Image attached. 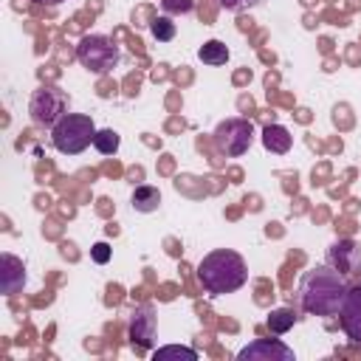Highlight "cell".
<instances>
[{
	"mask_svg": "<svg viewBox=\"0 0 361 361\" xmlns=\"http://www.w3.org/2000/svg\"><path fill=\"white\" fill-rule=\"evenodd\" d=\"M347 288L350 285L344 282V274L330 265H316L299 279V305L302 310L316 316H336L341 310Z\"/></svg>",
	"mask_w": 361,
	"mask_h": 361,
	"instance_id": "obj_1",
	"label": "cell"
},
{
	"mask_svg": "<svg viewBox=\"0 0 361 361\" xmlns=\"http://www.w3.org/2000/svg\"><path fill=\"white\" fill-rule=\"evenodd\" d=\"M197 279L200 285L212 293V296H223V293H234L248 282V268L245 259L231 251V248H217L209 251L200 265H197Z\"/></svg>",
	"mask_w": 361,
	"mask_h": 361,
	"instance_id": "obj_2",
	"label": "cell"
},
{
	"mask_svg": "<svg viewBox=\"0 0 361 361\" xmlns=\"http://www.w3.org/2000/svg\"><path fill=\"white\" fill-rule=\"evenodd\" d=\"M96 138V124L85 113H65L51 127V141L62 155H79Z\"/></svg>",
	"mask_w": 361,
	"mask_h": 361,
	"instance_id": "obj_3",
	"label": "cell"
},
{
	"mask_svg": "<svg viewBox=\"0 0 361 361\" xmlns=\"http://www.w3.org/2000/svg\"><path fill=\"white\" fill-rule=\"evenodd\" d=\"M76 59L93 73H107L118 62V48L104 34H85L76 45Z\"/></svg>",
	"mask_w": 361,
	"mask_h": 361,
	"instance_id": "obj_4",
	"label": "cell"
},
{
	"mask_svg": "<svg viewBox=\"0 0 361 361\" xmlns=\"http://www.w3.org/2000/svg\"><path fill=\"white\" fill-rule=\"evenodd\" d=\"M254 141V124L248 118H226L214 127V147L228 155V158H237L243 155Z\"/></svg>",
	"mask_w": 361,
	"mask_h": 361,
	"instance_id": "obj_5",
	"label": "cell"
},
{
	"mask_svg": "<svg viewBox=\"0 0 361 361\" xmlns=\"http://www.w3.org/2000/svg\"><path fill=\"white\" fill-rule=\"evenodd\" d=\"M28 113H31V121L34 124L54 127L65 116V96H62V90H56V87H39V90H34L31 104H28Z\"/></svg>",
	"mask_w": 361,
	"mask_h": 361,
	"instance_id": "obj_6",
	"label": "cell"
},
{
	"mask_svg": "<svg viewBox=\"0 0 361 361\" xmlns=\"http://www.w3.org/2000/svg\"><path fill=\"white\" fill-rule=\"evenodd\" d=\"M327 265L336 268V271L344 274V276L361 274V243H355V240H350V237L336 240V243L327 248Z\"/></svg>",
	"mask_w": 361,
	"mask_h": 361,
	"instance_id": "obj_7",
	"label": "cell"
},
{
	"mask_svg": "<svg viewBox=\"0 0 361 361\" xmlns=\"http://www.w3.org/2000/svg\"><path fill=\"white\" fill-rule=\"evenodd\" d=\"M237 361H296V355L279 338H257L237 353Z\"/></svg>",
	"mask_w": 361,
	"mask_h": 361,
	"instance_id": "obj_8",
	"label": "cell"
},
{
	"mask_svg": "<svg viewBox=\"0 0 361 361\" xmlns=\"http://www.w3.org/2000/svg\"><path fill=\"white\" fill-rule=\"evenodd\" d=\"M338 316H341V327H344L347 338L361 344V285L347 288Z\"/></svg>",
	"mask_w": 361,
	"mask_h": 361,
	"instance_id": "obj_9",
	"label": "cell"
},
{
	"mask_svg": "<svg viewBox=\"0 0 361 361\" xmlns=\"http://www.w3.org/2000/svg\"><path fill=\"white\" fill-rule=\"evenodd\" d=\"M130 341L141 350L152 347L155 341V310L152 305H138L130 316Z\"/></svg>",
	"mask_w": 361,
	"mask_h": 361,
	"instance_id": "obj_10",
	"label": "cell"
},
{
	"mask_svg": "<svg viewBox=\"0 0 361 361\" xmlns=\"http://www.w3.org/2000/svg\"><path fill=\"white\" fill-rule=\"evenodd\" d=\"M25 285V268L17 257L11 254H3L0 257V288L6 296H14L20 288Z\"/></svg>",
	"mask_w": 361,
	"mask_h": 361,
	"instance_id": "obj_11",
	"label": "cell"
},
{
	"mask_svg": "<svg viewBox=\"0 0 361 361\" xmlns=\"http://www.w3.org/2000/svg\"><path fill=\"white\" fill-rule=\"evenodd\" d=\"M262 144H265V149H271V152H276V155H285V152L290 149L293 138H290L288 127H282V124H268V127L262 130Z\"/></svg>",
	"mask_w": 361,
	"mask_h": 361,
	"instance_id": "obj_12",
	"label": "cell"
},
{
	"mask_svg": "<svg viewBox=\"0 0 361 361\" xmlns=\"http://www.w3.org/2000/svg\"><path fill=\"white\" fill-rule=\"evenodd\" d=\"M130 203H133L135 212H144V214H147V212H155L158 203H161V192H158L155 186H149V183H141V186H135Z\"/></svg>",
	"mask_w": 361,
	"mask_h": 361,
	"instance_id": "obj_13",
	"label": "cell"
},
{
	"mask_svg": "<svg viewBox=\"0 0 361 361\" xmlns=\"http://www.w3.org/2000/svg\"><path fill=\"white\" fill-rule=\"evenodd\" d=\"M197 59L203 62V65H226V59H228V48H226V42H220V39H209V42H203L200 48H197Z\"/></svg>",
	"mask_w": 361,
	"mask_h": 361,
	"instance_id": "obj_14",
	"label": "cell"
},
{
	"mask_svg": "<svg viewBox=\"0 0 361 361\" xmlns=\"http://www.w3.org/2000/svg\"><path fill=\"white\" fill-rule=\"evenodd\" d=\"M296 319H299V316H296L290 307H276V310L268 313V322H265V324H268V330H271L274 336H282V333H288V330L296 324Z\"/></svg>",
	"mask_w": 361,
	"mask_h": 361,
	"instance_id": "obj_15",
	"label": "cell"
},
{
	"mask_svg": "<svg viewBox=\"0 0 361 361\" xmlns=\"http://www.w3.org/2000/svg\"><path fill=\"white\" fill-rule=\"evenodd\" d=\"M149 31H152V37H155L158 42H169V39H175V23H172L169 14H158V17H152Z\"/></svg>",
	"mask_w": 361,
	"mask_h": 361,
	"instance_id": "obj_16",
	"label": "cell"
},
{
	"mask_svg": "<svg viewBox=\"0 0 361 361\" xmlns=\"http://www.w3.org/2000/svg\"><path fill=\"white\" fill-rule=\"evenodd\" d=\"M121 138L116 130H96V138H93V147L102 152V155H113L118 149Z\"/></svg>",
	"mask_w": 361,
	"mask_h": 361,
	"instance_id": "obj_17",
	"label": "cell"
},
{
	"mask_svg": "<svg viewBox=\"0 0 361 361\" xmlns=\"http://www.w3.org/2000/svg\"><path fill=\"white\" fill-rule=\"evenodd\" d=\"M155 361H164V358H186V361H197V353L192 347H178V344H169V347H158L152 353Z\"/></svg>",
	"mask_w": 361,
	"mask_h": 361,
	"instance_id": "obj_18",
	"label": "cell"
},
{
	"mask_svg": "<svg viewBox=\"0 0 361 361\" xmlns=\"http://www.w3.org/2000/svg\"><path fill=\"white\" fill-rule=\"evenodd\" d=\"M161 8L166 14H189L195 8V3L192 0H161Z\"/></svg>",
	"mask_w": 361,
	"mask_h": 361,
	"instance_id": "obj_19",
	"label": "cell"
},
{
	"mask_svg": "<svg viewBox=\"0 0 361 361\" xmlns=\"http://www.w3.org/2000/svg\"><path fill=\"white\" fill-rule=\"evenodd\" d=\"M90 257H93V262L104 265V262H110V257H113V248H110L107 243H96V245L90 248Z\"/></svg>",
	"mask_w": 361,
	"mask_h": 361,
	"instance_id": "obj_20",
	"label": "cell"
},
{
	"mask_svg": "<svg viewBox=\"0 0 361 361\" xmlns=\"http://www.w3.org/2000/svg\"><path fill=\"white\" fill-rule=\"evenodd\" d=\"M259 0H220V6L226 8V11H243V8H251V6H257Z\"/></svg>",
	"mask_w": 361,
	"mask_h": 361,
	"instance_id": "obj_21",
	"label": "cell"
},
{
	"mask_svg": "<svg viewBox=\"0 0 361 361\" xmlns=\"http://www.w3.org/2000/svg\"><path fill=\"white\" fill-rule=\"evenodd\" d=\"M37 3H51L54 6V3H62V0H37Z\"/></svg>",
	"mask_w": 361,
	"mask_h": 361,
	"instance_id": "obj_22",
	"label": "cell"
}]
</instances>
